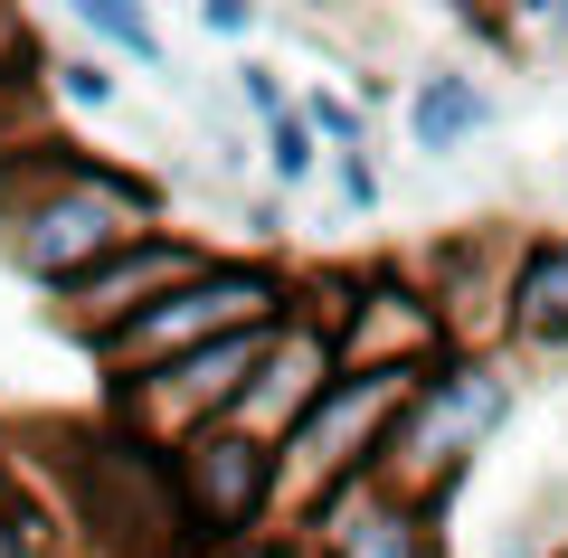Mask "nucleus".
Returning <instances> with one entry per match:
<instances>
[{"instance_id":"obj_1","label":"nucleus","mask_w":568,"mask_h":558,"mask_svg":"<svg viewBox=\"0 0 568 558\" xmlns=\"http://www.w3.org/2000/svg\"><path fill=\"white\" fill-rule=\"evenodd\" d=\"M152 219H162V180L123 171V161H95L77 142H48V152L0 171V246H10V265L39 294L85 284L114 246L152 237Z\"/></svg>"},{"instance_id":"obj_2","label":"nucleus","mask_w":568,"mask_h":558,"mask_svg":"<svg viewBox=\"0 0 568 558\" xmlns=\"http://www.w3.org/2000/svg\"><path fill=\"white\" fill-rule=\"evenodd\" d=\"M29 445H48V483L67 493L77 530L95 539L104 558H181V483H171V455L133 445L123 426H85V417H48L29 426Z\"/></svg>"},{"instance_id":"obj_3","label":"nucleus","mask_w":568,"mask_h":558,"mask_svg":"<svg viewBox=\"0 0 568 558\" xmlns=\"http://www.w3.org/2000/svg\"><path fill=\"white\" fill-rule=\"evenodd\" d=\"M503 417H511V388H503L493 359H436L417 379V398H407V417L379 445V483L407 493V501H426V511H446L465 464H474V445Z\"/></svg>"},{"instance_id":"obj_4","label":"nucleus","mask_w":568,"mask_h":558,"mask_svg":"<svg viewBox=\"0 0 568 558\" xmlns=\"http://www.w3.org/2000/svg\"><path fill=\"white\" fill-rule=\"evenodd\" d=\"M284 313H294V303H284L275 265H209V275L171 284L152 313H133L123 332H104L95 359L114 369V379H133V369H162V359H181V351H209V341L256 332V322H284Z\"/></svg>"},{"instance_id":"obj_5","label":"nucleus","mask_w":568,"mask_h":558,"mask_svg":"<svg viewBox=\"0 0 568 558\" xmlns=\"http://www.w3.org/2000/svg\"><path fill=\"white\" fill-rule=\"evenodd\" d=\"M417 379L426 369H342V379L304 407V426L284 436V483L304 501H323V493H342V483L379 474V445H388V426L407 417Z\"/></svg>"},{"instance_id":"obj_6","label":"nucleus","mask_w":568,"mask_h":558,"mask_svg":"<svg viewBox=\"0 0 568 558\" xmlns=\"http://www.w3.org/2000/svg\"><path fill=\"white\" fill-rule=\"evenodd\" d=\"M171 483H181V539L190 549H246L265 530L284 493V445L246 436V426H209L171 455Z\"/></svg>"},{"instance_id":"obj_7","label":"nucleus","mask_w":568,"mask_h":558,"mask_svg":"<svg viewBox=\"0 0 568 558\" xmlns=\"http://www.w3.org/2000/svg\"><path fill=\"white\" fill-rule=\"evenodd\" d=\"M190 275H209V256L190 237H171V227H152V237H133V246H114V256L95 265L85 284H67L58 294V313H67V332L95 351L104 332H123L133 313H152V303L171 294V284H190Z\"/></svg>"},{"instance_id":"obj_8","label":"nucleus","mask_w":568,"mask_h":558,"mask_svg":"<svg viewBox=\"0 0 568 558\" xmlns=\"http://www.w3.org/2000/svg\"><path fill=\"white\" fill-rule=\"evenodd\" d=\"M426 501L388 493L379 474L342 483V493L304 501V549L313 558H436V539H426Z\"/></svg>"},{"instance_id":"obj_9","label":"nucleus","mask_w":568,"mask_h":558,"mask_svg":"<svg viewBox=\"0 0 568 558\" xmlns=\"http://www.w3.org/2000/svg\"><path fill=\"white\" fill-rule=\"evenodd\" d=\"M332 379H342V359H332V332H313V322H294V313H284L275 351H265L256 388H246V407H237V417H227V426H246V436L284 445V436H294V426H304V407L323 398Z\"/></svg>"},{"instance_id":"obj_10","label":"nucleus","mask_w":568,"mask_h":558,"mask_svg":"<svg viewBox=\"0 0 568 558\" xmlns=\"http://www.w3.org/2000/svg\"><path fill=\"white\" fill-rule=\"evenodd\" d=\"M484 123H493L484 85H474V77H455V67L417 77V95H407V142H417V152H465V142L484 133Z\"/></svg>"},{"instance_id":"obj_11","label":"nucleus","mask_w":568,"mask_h":558,"mask_svg":"<svg viewBox=\"0 0 568 558\" xmlns=\"http://www.w3.org/2000/svg\"><path fill=\"white\" fill-rule=\"evenodd\" d=\"M511 332L540 341V351L568 341V237H549V246L521 256V275H511Z\"/></svg>"},{"instance_id":"obj_12","label":"nucleus","mask_w":568,"mask_h":558,"mask_svg":"<svg viewBox=\"0 0 568 558\" xmlns=\"http://www.w3.org/2000/svg\"><path fill=\"white\" fill-rule=\"evenodd\" d=\"M77 29H85L95 48H123L133 67H162V29L142 20L133 0H77Z\"/></svg>"},{"instance_id":"obj_13","label":"nucleus","mask_w":568,"mask_h":558,"mask_svg":"<svg viewBox=\"0 0 568 558\" xmlns=\"http://www.w3.org/2000/svg\"><path fill=\"white\" fill-rule=\"evenodd\" d=\"M0 558H48V511L10 464H0Z\"/></svg>"},{"instance_id":"obj_14","label":"nucleus","mask_w":568,"mask_h":558,"mask_svg":"<svg viewBox=\"0 0 568 558\" xmlns=\"http://www.w3.org/2000/svg\"><path fill=\"white\" fill-rule=\"evenodd\" d=\"M265 171L294 190V180H313L323 171V142H313V123L304 114H284V123H265Z\"/></svg>"},{"instance_id":"obj_15","label":"nucleus","mask_w":568,"mask_h":558,"mask_svg":"<svg viewBox=\"0 0 568 558\" xmlns=\"http://www.w3.org/2000/svg\"><path fill=\"white\" fill-rule=\"evenodd\" d=\"M48 95H67V104H114V77H104V58H48Z\"/></svg>"},{"instance_id":"obj_16","label":"nucleus","mask_w":568,"mask_h":558,"mask_svg":"<svg viewBox=\"0 0 568 558\" xmlns=\"http://www.w3.org/2000/svg\"><path fill=\"white\" fill-rule=\"evenodd\" d=\"M304 123H313V142L361 152V104H351V95H323V85H313V95H304Z\"/></svg>"},{"instance_id":"obj_17","label":"nucleus","mask_w":568,"mask_h":558,"mask_svg":"<svg viewBox=\"0 0 568 558\" xmlns=\"http://www.w3.org/2000/svg\"><path fill=\"white\" fill-rule=\"evenodd\" d=\"M237 95H246V114H256V123H284V114H294V104H284V85L265 77V67H237Z\"/></svg>"},{"instance_id":"obj_18","label":"nucleus","mask_w":568,"mask_h":558,"mask_svg":"<svg viewBox=\"0 0 568 558\" xmlns=\"http://www.w3.org/2000/svg\"><path fill=\"white\" fill-rule=\"evenodd\" d=\"M332 161H342V200H351V209L379 200V171H369V152H332Z\"/></svg>"},{"instance_id":"obj_19","label":"nucleus","mask_w":568,"mask_h":558,"mask_svg":"<svg viewBox=\"0 0 568 558\" xmlns=\"http://www.w3.org/2000/svg\"><path fill=\"white\" fill-rule=\"evenodd\" d=\"M200 29H209V39H246V29H256V10H246V0H209Z\"/></svg>"}]
</instances>
